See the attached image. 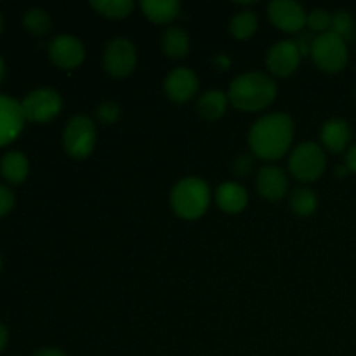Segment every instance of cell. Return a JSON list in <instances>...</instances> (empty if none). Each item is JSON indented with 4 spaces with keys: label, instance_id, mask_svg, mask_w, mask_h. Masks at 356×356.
Masks as SVG:
<instances>
[{
    "label": "cell",
    "instance_id": "6da1fadb",
    "mask_svg": "<svg viewBox=\"0 0 356 356\" xmlns=\"http://www.w3.org/2000/svg\"><path fill=\"white\" fill-rule=\"evenodd\" d=\"M294 122L285 113H270L259 118L249 132V145L259 159H282L291 148Z\"/></svg>",
    "mask_w": 356,
    "mask_h": 356
},
{
    "label": "cell",
    "instance_id": "7a4b0ae2",
    "mask_svg": "<svg viewBox=\"0 0 356 356\" xmlns=\"http://www.w3.org/2000/svg\"><path fill=\"white\" fill-rule=\"evenodd\" d=\"M277 92V83L273 79L261 72H250L233 80L228 99L236 110L259 111L273 103Z\"/></svg>",
    "mask_w": 356,
    "mask_h": 356
},
{
    "label": "cell",
    "instance_id": "3957f363",
    "mask_svg": "<svg viewBox=\"0 0 356 356\" xmlns=\"http://www.w3.org/2000/svg\"><path fill=\"white\" fill-rule=\"evenodd\" d=\"M211 204V190L200 177H184L170 193V205L183 219H198Z\"/></svg>",
    "mask_w": 356,
    "mask_h": 356
},
{
    "label": "cell",
    "instance_id": "277c9868",
    "mask_svg": "<svg viewBox=\"0 0 356 356\" xmlns=\"http://www.w3.org/2000/svg\"><path fill=\"white\" fill-rule=\"evenodd\" d=\"M325 153L316 143H302L289 159V169L292 176L301 183H313L318 179L325 170Z\"/></svg>",
    "mask_w": 356,
    "mask_h": 356
},
{
    "label": "cell",
    "instance_id": "5b68a950",
    "mask_svg": "<svg viewBox=\"0 0 356 356\" xmlns=\"http://www.w3.org/2000/svg\"><path fill=\"white\" fill-rule=\"evenodd\" d=\"M312 58L320 70L327 73H337L346 66L348 47L346 42L332 31L320 33L313 40Z\"/></svg>",
    "mask_w": 356,
    "mask_h": 356
},
{
    "label": "cell",
    "instance_id": "8992f818",
    "mask_svg": "<svg viewBox=\"0 0 356 356\" xmlns=\"http://www.w3.org/2000/svg\"><path fill=\"white\" fill-rule=\"evenodd\" d=\"M63 145L73 159H86L96 146V125L86 115H75L66 124L63 132Z\"/></svg>",
    "mask_w": 356,
    "mask_h": 356
},
{
    "label": "cell",
    "instance_id": "52a82bcc",
    "mask_svg": "<svg viewBox=\"0 0 356 356\" xmlns=\"http://www.w3.org/2000/svg\"><path fill=\"white\" fill-rule=\"evenodd\" d=\"M63 101L56 90L52 89H37L28 94L21 103L24 118L30 122H49L58 117L61 111Z\"/></svg>",
    "mask_w": 356,
    "mask_h": 356
},
{
    "label": "cell",
    "instance_id": "ba28073f",
    "mask_svg": "<svg viewBox=\"0 0 356 356\" xmlns=\"http://www.w3.org/2000/svg\"><path fill=\"white\" fill-rule=\"evenodd\" d=\"M136 61H138V52L134 44L127 38H115L104 51V70L115 79L131 75Z\"/></svg>",
    "mask_w": 356,
    "mask_h": 356
},
{
    "label": "cell",
    "instance_id": "9c48e42d",
    "mask_svg": "<svg viewBox=\"0 0 356 356\" xmlns=\"http://www.w3.org/2000/svg\"><path fill=\"white\" fill-rule=\"evenodd\" d=\"M271 23L287 33H298L308 21L305 7L294 0H275L268 6Z\"/></svg>",
    "mask_w": 356,
    "mask_h": 356
},
{
    "label": "cell",
    "instance_id": "30bf717a",
    "mask_svg": "<svg viewBox=\"0 0 356 356\" xmlns=\"http://www.w3.org/2000/svg\"><path fill=\"white\" fill-rule=\"evenodd\" d=\"M49 56L56 66L63 70H72L83 61L86 49L79 38L72 35H59L49 45Z\"/></svg>",
    "mask_w": 356,
    "mask_h": 356
},
{
    "label": "cell",
    "instance_id": "8fae6325",
    "mask_svg": "<svg viewBox=\"0 0 356 356\" xmlns=\"http://www.w3.org/2000/svg\"><path fill=\"white\" fill-rule=\"evenodd\" d=\"M24 113L21 103L0 94V146L13 143L24 127Z\"/></svg>",
    "mask_w": 356,
    "mask_h": 356
},
{
    "label": "cell",
    "instance_id": "7c38bea8",
    "mask_svg": "<svg viewBox=\"0 0 356 356\" xmlns=\"http://www.w3.org/2000/svg\"><path fill=\"white\" fill-rule=\"evenodd\" d=\"M301 54L294 42L284 40L275 44L266 56V65L277 76H289L298 70Z\"/></svg>",
    "mask_w": 356,
    "mask_h": 356
},
{
    "label": "cell",
    "instance_id": "4fadbf2b",
    "mask_svg": "<svg viewBox=\"0 0 356 356\" xmlns=\"http://www.w3.org/2000/svg\"><path fill=\"white\" fill-rule=\"evenodd\" d=\"M167 96L176 103H186L197 94L198 90V79L191 70L188 68H176L167 75L163 82Z\"/></svg>",
    "mask_w": 356,
    "mask_h": 356
},
{
    "label": "cell",
    "instance_id": "5bb4252c",
    "mask_svg": "<svg viewBox=\"0 0 356 356\" xmlns=\"http://www.w3.org/2000/svg\"><path fill=\"white\" fill-rule=\"evenodd\" d=\"M287 174L275 165H266L257 174V191L266 200H282L287 193Z\"/></svg>",
    "mask_w": 356,
    "mask_h": 356
},
{
    "label": "cell",
    "instance_id": "9a60e30c",
    "mask_svg": "<svg viewBox=\"0 0 356 356\" xmlns=\"http://www.w3.org/2000/svg\"><path fill=\"white\" fill-rule=\"evenodd\" d=\"M216 202L221 207V211L228 214H238L247 207L249 195L245 188L240 186L238 183H225L216 191Z\"/></svg>",
    "mask_w": 356,
    "mask_h": 356
},
{
    "label": "cell",
    "instance_id": "2e32d148",
    "mask_svg": "<svg viewBox=\"0 0 356 356\" xmlns=\"http://www.w3.org/2000/svg\"><path fill=\"white\" fill-rule=\"evenodd\" d=\"M351 139L350 124L343 118H332L322 127V143L332 153H341Z\"/></svg>",
    "mask_w": 356,
    "mask_h": 356
},
{
    "label": "cell",
    "instance_id": "e0dca14e",
    "mask_svg": "<svg viewBox=\"0 0 356 356\" xmlns=\"http://www.w3.org/2000/svg\"><path fill=\"white\" fill-rule=\"evenodd\" d=\"M141 9L149 21L165 24L176 19L181 10V3L177 0H145L141 2Z\"/></svg>",
    "mask_w": 356,
    "mask_h": 356
},
{
    "label": "cell",
    "instance_id": "ac0fdd59",
    "mask_svg": "<svg viewBox=\"0 0 356 356\" xmlns=\"http://www.w3.org/2000/svg\"><path fill=\"white\" fill-rule=\"evenodd\" d=\"M30 163L28 159L21 152H9L0 160V174L3 179L13 184H19L26 179Z\"/></svg>",
    "mask_w": 356,
    "mask_h": 356
},
{
    "label": "cell",
    "instance_id": "d6986e66",
    "mask_svg": "<svg viewBox=\"0 0 356 356\" xmlns=\"http://www.w3.org/2000/svg\"><path fill=\"white\" fill-rule=\"evenodd\" d=\"M162 47L169 58L181 59L190 51V37L186 31L179 26L167 28L162 38Z\"/></svg>",
    "mask_w": 356,
    "mask_h": 356
},
{
    "label": "cell",
    "instance_id": "ffe728a7",
    "mask_svg": "<svg viewBox=\"0 0 356 356\" xmlns=\"http://www.w3.org/2000/svg\"><path fill=\"white\" fill-rule=\"evenodd\" d=\"M226 106H228V96L219 90H209L198 99L197 110L205 120H218L225 115Z\"/></svg>",
    "mask_w": 356,
    "mask_h": 356
},
{
    "label": "cell",
    "instance_id": "44dd1931",
    "mask_svg": "<svg viewBox=\"0 0 356 356\" xmlns=\"http://www.w3.org/2000/svg\"><path fill=\"white\" fill-rule=\"evenodd\" d=\"M257 28V17L252 10H242L236 14L229 23V31L238 40H245V38L252 37L254 31Z\"/></svg>",
    "mask_w": 356,
    "mask_h": 356
},
{
    "label": "cell",
    "instance_id": "7402d4cb",
    "mask_svg": "<svg viewBox=\"0 0 356 356\" xmlns=\"http://www.w3.org/2000/svg\"><path fill=\"white\" fill-rule=\"evenodd\" d=\"M318 207V200H316V195L313 193L309 188H298L294 190L291 197V209L298 216H312L313 212Z\"/></svg>",
    "mask_w": 356,
    "mask_h": 356
},
{
    "label": "cell",
    "instance_id": "603a6c76",
    "mask_svg": "<svg viewBox=\"0 0 356 356\" xmlns=\"http://www.w3.org/2000/svg\"><path fill=\"white\" fill-rule=\"evenodd\" d=\"M90 6L104 17H111V19L127 17L134 9V2L131 0H101V2H92Z\"/></svg>",
    "mask_w": 356,
    "mask_h": 356
},
{
    "label": "cell",
    "instance_id": "cb8c5ba5",
    "mask_svg": "<svg viewBox=\"0 0 356 356\" xmlns=\"http://www.w3.org/2000/svg\"><path fill=\"white\" fill-rule=\"evenodd\" d=\"M23 24L26 28V31H30L31 35H37V37H42V35L49 33L51 31V16L45 13L44 9H30L24 13Z\"/></svg>",
    "mask_w": 356,
    "mask_h": 356
},
{
    "label": "cell",
    "instance_id": "d4e9b609",
    "mask_svg": "<svg viewBox=\"0 0 356 356\" xmlns=\"http://www.w3.org/2000/svg\"><path fill=\"white\" fill-rule=\"evenodd\" d=\"M330 31L336 33L337 37L343 38L344 42L353 38L355 35V21L348 10H337L332 14V24H330Z\"/></svg>",
    "mask_w": 356,
    "mask_h": 356
},
{
    "label": "cell",
    "instance_id": "484cf974",
    "mask_svg": "<svg viewBox=\"0 0 356 356\" xmlns=\"http://www.w3.org/2000/svg\"><path fill=\"white\" fill-rule=\"evenodd\" d=\"M312 30L320 31V33H327L330 31V24H332V16L327 13L325 9H315L308 14V21H306Z\"/></svg>",
    "mask_w": 356,
    "mask_h": 356
},
{
    "label": "cell",
    "instance_id": "4316f807",
    "mask_svg": "<svg viewBox=\"0 0 356 356\" xmlns=\"http://www.w3.org/2000/svg\"><path fill=\"white\" fill-rule=\"evenodd\" d=\"M96 117L101 124H113L120 117V108L113 101H106L96 110Z\"/></svg>",
    "mask_w": 356,
    "mask_h": 356
},
{
    "label": "cell",
    "instance_id": "83f0119b",
    "mask_svg": "<svg viewBox=\"0 0 356 356\" xmlns=\"http://www.w3.org/2000/svg\"><path fill=\"white\" fill-rule=\"evenodd\" d=\"M14 207V195L9 188L0 184V218L9 214Z\"/></svg>",
    "mask_w": 356,
    "mask_h": 356
},
{
    "label": "cell",
    "instance_id": "f1b7e54d",
    "mask_svg": "<svg viewBox=\"0 0 356 356\" xmlns=\"http://www.w3.org/2000/svg\"><path fill=\"white\" fill-rule=\"evenodd\" d=\"M313 40H315V38L309 37L308 33H301V35H299V37L294 40V44H296V47H298L299 54H301V56H308V54L312 56Z\"/></svg>",
    "mask_w": 356,
    "mask_h": 356
},
{
    "label": "cell",
    "instance_id": "f546056e",
    "mask_svg": "<svg viewBox=\"0 0 356 356\" xmlns=\"http://www.w3.org/2000/svg\"><path fill=\"white\" fill-rule=\"evenodd\" d=\"M252 167H254L252 159H249V156H240V159L236 160L233 170H235L236 174H240V176H245V174H249L250 170H252Z\"/></svg>",
    "mask_w": 356,
    "mask_h": 356
},
{
    "label": "cell",
    "instance_id": "4dcf8cb0",
    "mask_svg": "<svg viewBox=\"0 0 356 356\" xmlns=\"http://www.w3.org/2000/svg\"><path fill=\"white\" fill-rule=\"evenodd\" d=\"M346 167L351 172H356V145L351 146L346 153Z\"/></svg>",
    "mask_w": 356,
    "mask_h": 356
},
{
    "label": "cell",
    "instance_id": "1f68e13d",
    "mask_svg": "<svg viewBox=\"0 0 356 356\" xmlns=\"http://www.w3.org/2000/svg\"><path fill=\"white\" fill-rule=\"evenodd\" d=\"M35 356H66L63 351L56 350V348H44V350L37 351Z\"/></svg>",
    "mask_w": 356,
    "mask_h": 356
},
{
    "label": "cell",
    "instance_id": "d6a6232c",
    "mask_svg": "<svg viewBox=\"0 0 356 356\" xmlns=\"http://www.w3.org/2000/svg\"><path fill=\"white\" fill-rule=\"evenodd\" d=\"M7 341H9V332H7L6 327L0 323V353H2L3 348L7 346Z\"/></svg>",
    "mask_w": 356,
    "mask_h": 356
},
{
    "label": "cell",
    "instance_id": "836d02e7",
    "mask_svg": "<svg viewBox=\"0 0 356 356\" xmlns=\"http://www.w3.org/2000/svg\"><path fill=\"white\" fill-rule=\"evenodd\" d=\"M348 172H350V170H348V167H339V169L336 170L337 176H346Z\"/></svg>",
    "mask_w": 356,
    "mask_h": 356
},
{
    "label": "cell",
    "instance_id": "e575fe53",
    "mask_svg": "<svg viewBox=\"0 0 356 356\" xmlns=\"http://www.w3.org/2000/svg\"><path fill=\"white\" fill-rule=\"evenodd\" d=\"M3 72H6V68H3V61H2V58H0V82H2V79H3Z\"/></svg>",
    "mask_w": 356,
    "mask_h": 356
},
{
    "label": "cell",
    "instance_id": "d590c367",
    "mask_svg": "<svg viewBox=\"0 0 356 356\" xmlns=\"http://www.w3.org/2000/svg\"><path fill=\"white\" fill-rule=\"evenodd\" d=\"M2 30H3V17L2 14H0V35H2Z\"/></svg>",
    "mask_w": 356,
    "mask_h": 356
},
{
    "label": "cell",
    "instance_id": "8d00e7d4",
    "mask_svg": "<svg viewBox=\"0 0 356 356\" xmlns=\"http://www.w3.org/2000/svg\"><path fill=\"white\" fill-rule=\"evenodd\" d=\"M0 270H2V259H0Z\"/></svg>",
    "mask_w": 356,
    "mask_h": 356
}]
</instances>
